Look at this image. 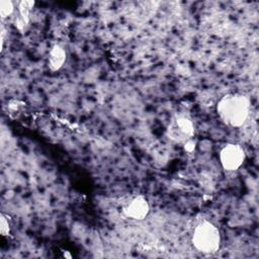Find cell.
Instances as JSON below:
<instances>
[{"label":"cell","instance_id":"7a4b0ae2","mask_svg":"<svg viewBox=\"0 0 259 259\" xmlns=\"http://www.w3.org/2000/svg\"><path fill=\"white\" fill-rule=\"evenodd\" d=\"M221 242L220 230L212 223L203 221L194 228L191 243L198 252L205 255L213 254L220 249Z\"/></svg>","mask_w":259,"mask_h":259},{"label":"cell","instance_id":"9c48e42d","mask_svg":"<svg viewBox=\"0 0 259 259\" xmlns=\"http://www.w3.org/2000/svg\"><path fill=\"white\" fill-rule=\"evenodd\" d=\"M0 233L2 236H8L10 234V224L5 214L0 215Z\"/></svg>","mask_w":259,"mask_h":259},{"label":"cell","instance_id":"3957f363","mask_svg":"<svg viewBox=\"0 0 259 259\" xmlns=\"http://www.w3.org/2000/svg\"><path fill=\"white\" fill-rule=\"evenodd\" d=\"M219 159L222 167L226 171H236L245 162L246 154L240 145L230 143L221 149Z\"/></svg>","mask_w":259,"mask_h":259},{"label":"cell","instance_id":"ba28073f","mask_svg":"<svg viewBox=\"0 0 259 259\" xmlns=\"http://www.w3.org/2000/svg\"><path fill=\"white\" fill-rule=\"evenodd\" d=\"M14 10V3L10 0H1L0 1V15L4 19L12 14Z\"/></svg>","mask_w":259,"mask_h":259},{"label":"cell","instance_id":"52a82bcc","mask_svg":"<svg viewBox=\"0 0 259 259\" xmlns=\"http://www.w3.org/2000/svg\"><path fill=\"white\" fill-rule=\"evenodd\" d=\"M34 6V2L33 1H20L18 3V10H19V17L21 19H23L26 23L28 22L29 19V13L30 10L33 8Z\"/></svg>","mask_w":259,"mask_h":259},{"label":"cell","instance_id":"30bf717a","mask_svg":"<svg viewBox=\"0 0 259 259\" xmlns=\"http://www.w3.org/2000/svg\"><path fill=\"white\" fill-rule=\"evenodd\" d=\"M196 148V142L192 139H188L184 142V150L188 153H192Z\"/></svg>","mask_w":259,"mask_h":259},{"label":"cell","instance_id":"8992f818","mask_svg":"<svg viewBox=\"0 0 259 259\" xmlns=\"http://www.w3.org/2000/svg\"><path fill=\"white\" fill-rule=\"evenodd\" d=\"M67 59V54L66 50L60 46V45H55L49 53V59H48V66L51 71H58L60 70L64 63L66 62Z\"/></svg>","mask_w":259,"mask_h":259},{"label":"cell","instance_id":"277c9868","mask_svg":"<svg viewBox=\"0 0 259 259\" xmlns=\"http://www.w3.org/2000/svg\"><path fill=\"white\" fill-rule=\"evenodd\" d=\"M194 135L193 122L185 116H180L169 126L168 136L176 142H185Z\"/></svg>","mask_w":259,"mask_h":259},{"label":"cell","instance_id":"5b68a950","mask_svg":"<svg viewBox=\"0 0 259 259\" xmlns=\"http://www.w3.org/2000/svg\"><path fill=\"white\" fill-rule=\"evenodd\" d=\"M124 214L135 221H143L150 212V204L146 197L138 195L134 197L123 208Z\"/></svg>","mask_w":259,"mask_h":259},{"label":"cell","instance_id":"6da1fadb","mask_svg":"<svg viewBox=\"0 0 259 259\" xmlns=\"http://www.w3.org/2000/svg\"><path fill=\"white\" fill-rule=\"evenodd\" d=\"M217 112L226 124L233 127H240L249 117L250 100L244 94H226L219 100Z\"/></svg>","mask_w":259,"mask_h":259}]
</instances>
